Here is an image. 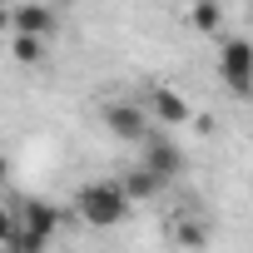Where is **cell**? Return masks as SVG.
Returning a JSON list of instances; mask_svg holds the SVG:
<instances>
[{
    "instance_id": "obj_12",
    "label": "cell",
    "mask_w": 253,
    "mask_h": 253,
    "mask_svg": "<svg viewBox=\"0 0 253 253\" xmlns=\"http://www.w3.org/2000/svg\"><path fill=\"white\" fill-rule=\"evenodd\" d=\"M10 228H15V213L0 204V248H10Z\"/></svg>"
},
{
    "instance_id": "obj_4",
    "label": "cell",
    "mask_w": 253,
    "mask_h": 253,
    "mask_svg": "<svg viewBox=\"0 0 253 253\" xmlns=\"http://www.w3.org/2000/svg\"><path fill=\"white\" fill-rule=\"evenodd\" d=\"M99 119H104V129H109L114 139H124V144H139V139L154 129V119H149V109H144L139 99H109V104L99 109Z\"/></svg>"
},
{
    "instance_id": "obj_3",
    "label": "cell",
    "mask_w": 253,
    "mask_h": 253,
    "mask_svg": "<svg viewBox=\"0 0 253 253\" xmlns=\"http://www.w3.org/2000/svg\"><path fill=\"white\" fill-rule=\"evenodd\" d=\"M218 80L233 99H253V40L248 35H228L218 45Z\"/></svg>"
},
{
    "instance_id": "obj_6",
    "label": "cell",
    "mask_w": 253,
    "mask_h": 253,
    "mask_svg": "<svg viewBox=\"0 0 253 253\" xmlns=\"http://www.w3.org/2000/svg\"><path fill=\"white\" fill-rule=\"evenodd\" d=\"M144 109H149V119L159 124V129H179V124H189L194 119V109H189V99L174 89V84H154L144 99H139Z\"/></svg>"
},
{
    "instance_id": "obj_9",
    "label": "cell",
    "mask_w": 253,
    "mask_h": 253,
    "mask_svg": "<svg viewBox=\"0 0 253 253\" xmlns=\"http://www.w3.org/2000/svg\"><path fill=\"white\" fill-rule=\"evenodd\" d=\"M189 25L199 35H218L223 30V0H194L189 5Z\"/></svg>"
},
{
    "instance_id": "obj_13",
    "label": "cell",
    "mask_w": 253,
    "mask_h": 253,
    "mask_svg": "<svg viewBox=\"0 0 253 253\" xmlns=\"http://www.w3.org/2000/svg\"><path fill=\"white\" fill-rule=\"evenodd\" d=\"M10 30V5H0V35Z\"/></svg>"
},
{
    "instance_id": "obj_1",
    "label": "cell",
    "mask_w": 253,
    "mask_h": 253,
    "mask_svg": "<svg viewBox=\"0 0 253 253\" xmlns=\"http://www.w3.org/2000/svg\"><path fill=\"white\" fill-rule=\"evenodd\" d=\"M129 209H134V199L124 194L119 179H94L75 194V218L89 223V228H109L119 218H129Z\"/></svg>"
},
{
    "instance_id": "obj_7",
    "label": "cell",
    "mask_w": 253,
    "mask_h": 253,
    "mask_svg": "<svg viewBox=\"0 0 253 253\" xmlns=\"http://www.w3.org/2000/svg\"><path fill=\"white\" fill-rule=\"evenodd\" d=\"M10 30L15 35H50L55 30V10L45 0H20V5H10Z\"/></svg>"
},
{
    "instance_id": "obj_14",
    "label": "cell",
    "mask_w": 253,
    "mask_h": 253,
    "mask_svg": "<svg viewBox=\"0 0 253 253\" xmlns=\"http://www.w3.org/2000/svg\"><path fill=\"white\" fill-rule=\"evenodd\" d=\"M0 179H5V154H0Z\"/></svg>"
},
{
    "instance_id": "obj_8",
    "label": "cell",
    "mask_w": 253,
    "mask_h": 253,
    "mask_svg": "<svg viewBox=\"0 0 253 253\" xmlns=\"http://www.w3.org/2000/svg\"><path fill=\"white\" fill-rule=\"evenodd\" d=\"M119 184H124V194H129L134 204H144V199H159V194L169 189V179H159V174H154L149 164H134L129 174L119 179Z\"/></svg>"
},
{
    "instance_id": "obj_5",
    "label": "cell",
    "mask_w": 253,
    "mask_h": 253,
    "mask_svg": "<svg viewBox=\"0 0 253 253\" xmlns=\"http://www.w3.org/2000/svg\"><path fill=\"white\" fill-rule=\"evenodd\" d=\"M139 164H149L159 179H169V184H174V179L184 174V149H179V144L159 129V124H154V129L139 139Z\"/></svg>"
},
{
    "instance_id": "obj_10",
    "label": "cell",
    "mask_w": 253,
    "mask_h": 253,
    "mask_svg": "<svg viewBox=\"0 0 253 253\" xmlns=\"http://www.w3.org/2000/svg\"><path fill=\"white\" fill-rule=\"evenodd\" d=\"M10 55H15L20 65H40V60H45V35H15Z\"/></svg>"
},
{
    "instance_id": "obj_2",
    "label": "cell",
    "mask_w": 253,
    "mask_h": 253,
    "mask_svg": "<svg viewBox=\"0 0 253 253\" xmlns=\"http://www.w3.org/2000/svg\"><path fill=\"white\" fill-rule=\"evenodd\" d=\"M65 223V213L50 204V199H25L15 209V228H10V248H25V253H40L50 248L55 228Z\"/></svg>"
},
{
    "instance_id": "obj_11",
    "label": "cell",
    "mask_w": 253,
    "mask_h": 253,
    "mask_svg": "<svg viewBox=\"0 0 253 253\" xmlns=\"http://www.w3.org/2000/svg\"><path fill=\"white\" fill-rule=\"evenodd\" d=\"M174 243H209V233L199 223H174Z\"/></svg>"
}]
</instances>
